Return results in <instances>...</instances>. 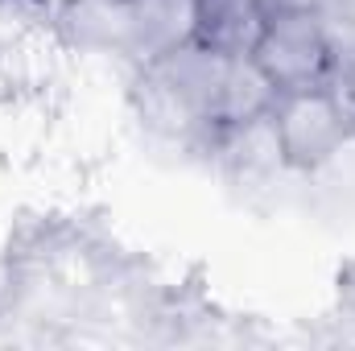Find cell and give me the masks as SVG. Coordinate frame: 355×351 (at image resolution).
Here are the masks:
<instances>
[{
    "label": "cell",
    "instance_id": "cell-3",
    "mask_svg": "<svg viewBox=\"0 0 355 351\" xmlns=\"http://www.w3.org/2000/svg\"><path fill=\"white\" fill-rule=\"evenodd\" d=\"M190 8H194L190 37L223 54H248L268 17L265 0H190Z\"/></svg>",
    "mask_w": 355,
    "mask_h": 351
},
{
    "label": "cell",
    "instance_id": "cell-8",
    "mask_svg": "<svg viewBox=\"0 0 355 351\" xmlns=\"http://www.w3.org/2000/svg\"><path fill=\"white\" fill-rule=\"evenodd\" d=\"M67 4H83V0H67Z\"/></svg>",
    "mask_w": 355,
    "mask_h": 351
},
{
    "label": "cell",
    "instance_id": "cell-2",
    "mask_svg": "<svg viewBox=\"0 0 355 351\" xmlns=\"http://www.w3.org/2000/svg\"><path fill=\"white\" fill-rule=\"evenodd\" d=\"M268 120H272V137L281 149V166L297 174H314L327 162H335V153L352 137L343 108L327 83L281 91L268 108Z\"/></svg>",
    "mask_w": 355,
    "mask_h": 351
},
{
    "label": "cell",
    "instance_id": "cell-4",
    "mask_svg": "<svg viewBox=\"0 0 355 351\" xmlns=\"http://www.w3.org/2000/svg\"><path fill=\"white\" fill-rule=\"evenodd\" d=\"M281 91L268 83V75L248 58V54H232L227 58V71H223V91H219V116H215V128H236V124H248V120H261L268 116L272 99Z\"/></svg>",
    "mask_w": 355,
    "mask_h": 351
},
{
    "label": "cell",
    "instance_id": "cell-7",
    "mask_svg": "<svg viewBox=\"0 0 355 351\" xmlns=\"http://www.w3.org/2000/svg\"><path fill=\"white\" fill-rule=\"evenodd\" d=\"M124 4H149V0H124Z\"/></svg>",
    "mask_w": 355,
    "mask_h": 351
},
{
    "label": "cell",
    "instance_id": "cell-1",
    "mask_svg": "<svg viewBox=\"0 0 355 351\" xmlns=\"http://www.w3.org/2000/svg\"><path fill=\"white\" fill-rule=\"evenodd\" d=\"M277 91L327 83L335 71V42L318 8H272L248 50Z\"/></svg>",
    "mask_w": 355,
    "mask_h": 351
},
{
    "label": "cell",
    "instance_id": "cell-5",
    "mask_svg": "<svg viewBox=\"0 0 355 351\" xmlns=\"http://www.w3.org/2000/svg\"><path fill=\"white\" fill-rule=\"evenodd\" d=\"M327 87L335 91V99H339V108H343V120H347V128L355 132V67H339V71H331Z\"/></svg>",
    "mask_w": 355,
    "mask_h": 351
},
{
    "label": "cell",
    "instance_id": "cell-6",
    "mask_svg": "<svg viewBox=\"0 0 355 351\" xmlns=\"http://www.w3.org/2000/svg\"><path fill=\"white\" fill-rule=\"evenodd\" d=\"M322 0H265V8L272 12V8H318Z\"/></svg>",
    "mask_w": 355,
    "mask_h": 351
}]
</instances>
